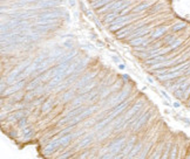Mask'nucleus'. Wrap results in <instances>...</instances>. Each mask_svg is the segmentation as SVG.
Wrapping results in <instances>:
<instances>
[{"label": "nucleus", "instance_id": "8", "mask_svg": "<svg viewBox=\"0 0 190 159\" xmlns=\"http://www.w3.org/2000/svg\"><path fill=\"white\" fill-rule=\"evenodd\" d=\"M29 114L28 109H18L16 111H13L8 115V117L6 118V120L8 122H18L19 119H21L22 117H27Z\"/></svg>", "mask_w": 190, "mask_h": 159}, {"label": "nucleus", "instance_id": "45", "mask_svg": "<svg viewBox=\"0 0 190 159\" xmlns=\"http://www.w3.org/2000/svg\"><path fill=\"white\" fill-rule=\"evenodd\" d=\"M162 94H163V96H164V97H165V98H167V99H168V101H169V99H170V97H169V96H168V95H167V94H165V91H162Z\"/></svg>", "mask_w": 190, "mask_h": 159}, {"label": "nucleus", "instance_id": "23", "mask_svg": "<svg viewBox=\"0 0 190 159\" xmlns=\"http://www.w3.org/2000/svg\"><path fill=\"white\" fill-rule=\"evenodd\" d=\"M112 1H114V0H93V1H91V3H92V7L96 11L100 7L105 6V5H107V4L112 3Z\"/></svg>", "mask_w": 190, "mask_h": 159}, {"label": "nucleus", "instance_id": "40", "mask_svg": "<svg viewBox=\"0 0 190 159\" xmlns=\"http://www.w3.org/2000/svg\"><path fill=\"white\" fill-rule=\"evenodd\" d=\"M184 91L183 90H181L180 88L178 89H176V90H174V95H175V97H177V98H180V99H182V98H184V96L182 95Z\"/></svg>", "mask_w": 190, "mask_h": 159}, {"label": "nucleus", "instance_id": "37", "mask_svg": "<svg viewBox=\"0 0 190 159\" xmlns=\"http://www.w3.org/2000/svg\"><path fill=\"white\" fill-rule=\"evenodd\" d=\"M176 156H177V145H176V144H174V145L171 146L169 158H176Z\"/></svg>", "mask_w": 190, "mask_h": 159}, {"label": "nucleus", "instance_id": "48", "mask_svg": "<svg viewBox=\"0 0 190 159\" xmlns=\"http://www.w3.org/2000/svg\"><path fill=\"white\" fill-rule=\"evenodd\" d=\"M125 68H126V66H125L123 63H121V64H120V69H125Z\"/></svg>", "mask_w": 190, "mask_h": 159}, {"label": "nucleus", "instance_id": "6", "mask_svg": "<svg viewBox=\"0 0 190 159\" xmlns=\"http://www.w3.org/2000/svg\"><path fill=\"white\" fill-rule=\"evenodd\" d=\"M95 76H96V72H92V73H87L86 75H83L81 78H79L76 82H75V84H74V90H80L81 88L87 83V82H89V81H92V80H94L95 78Z\"/></svg>", "mask_w": 190, "mask_h": 159}, {"label": "nucleus", "instance_id": "27", "mask_svg": "<svg viewBox=\"0 0 190 159\" xmlns=\"http://www.w3.org/2000/svg\"><path fill=\"white\" fill-rule=\"evenodd\" d=\"M109 122H112V119L109 118V116L108 117H106L105 119H102V120H100V122H97L96 124H95V130L96 131H99V130H103L106 127H107V124Z\"/></svg>", "mask_w": 190, "mask_h": 159}, {"label": "nucleus", "instance_id": "28", "mask_svg": "<svg viewBox=\"0 0 190 159\" xmlns=\"http://www.w3.org/2000/svg\"><path fill=\"white\" fill-rule=\"evenodd\" d=\"M53 103H54L53 98H47V99L42 103V105H41V111H42V112L49 111V110L52 109V107H53Z\"/></svg>", "mask_w": 190, "mask_h": 159}, {"label": "nucleus", "instance_id": "31", "mask_svg": "<svg viewBox=\"0 0 190 159\" xmlns=\"http://www.w3.org/2000/svg\"><path fill=\"white\" fill-rule=\"evenodd\" d=\"M45 101H46V97H45V96H39L38 98L31 101V104H32V107H38V105H40V104L44 103Z\"/></svg>", "mask_w": 190, "mask_h": 159}, {"label": "nucleus", "instance_id": "13", "mask_svg": "<svg viewBox=\"0 0 190 159\" xmlns=\"http://www.w3.org/2000/svg\"><path fill=\"white\" fill-rule=\"evenodd\" d=\"M135 140H136V137H135V136H133V137L128 140V143H126L125 147L122 149V151H121V153H122V154L125 156V158H126V157H128V154L130 153L131 149L134 147V145H135Z\"/></svg>", "mask_w": 190, "mask_h": 159}, {"label": "nucleus", "instance_id": "39", "mask_svg": "<svg viewBox=\"0 0 190 159\" xmlns=\"http://www.w3.org/2000/svg\"><path fill=\"white\" fill-rule=\"evenodd\" d=\"M189 87H190V82H188V81H184V82H182V83L180 84V87H178V88H180L181 90H183V91L185 93V90L188 89Z\"/></svg>", "mask_w": 190, "mask_h": 159}, {"label": "nucleus", "instance_id": "3", "mask_svg": "<svg viewBox=\"0 0 190 159\" xmlns=\"http://www.w3.org/2000/svg\"><path fill=\"white\" fill-rule=\"evenodd\" d=\"M129 104H130V101L129 99H125L122 103H120L117 105H115V107H113L112 109H109V118L112 120H114L118 115H121L122 112H125V110L127 109V107H129Z\"/></svg>", "mask_w": 190, "mask_h": 159}, {"label": "nucleus", "instance_id": "9", "mask_svg": "<svg viewBox=\"0 0 190 159\" xmlns=\"http://www.w3.org/2000/svg\"><path fill=\"white\" fill-rule=\"evenodd\" d=\"M151 115H153V112L151 111H144L143 114H142V116L139 118V120H137L135 124L131 127V129L134 130V131H137V130H140L143 125H146L147 124V122L149 120V118L151 117Z\"/></svg>", "mask_w": 190, "mask_h": 159}, {"label": "nucleus", "instance_id": "16", "mask_svg": "<svg viewBox=\"0 0 190 159\" xmlns=\"http://www.w3.org/2000/svg\"><path fill=\"white\" fill-rule=\"evenodd\" d=\"M96 84H97V82L96 81H89V82H87L86 83L80 90H78L79 91V94H84V93H88V91H91V90H93V89H95L96 88Z\"/></svg>", "mask_w": 190, "mask_h": 159}, {"label": "nucleus", "instance_id": "44", "mask_svg": "<svg viewBox=\"0 0 190 159\" xmlns=\"http://www.w3.org/2000/svg\"><path fill=\"white\" fill-rule=\"evenodd\" d=\"M63 46H66L67 48H72L73 43H72V41H66V42H63Z\"/></svg>", "mask_w": 190, "mask_h": 159}, {"label": "nucleus", "instance_id": "29", "mask_svg": "<svg viewBox=\"0 0 190 159\" xmlns=\"http://www.w3.org/2000/svg\"><path fill=\"white\" fill-rule=\"evenodd\" d=\"M185 26H187L185 22H177V24H175V25H172L171 30L174 32V33H176V32H180V30H182L183 28H185Z\"/></svg>", "mask_w": 190, "mask_h": 159}, {"label": "nucleus", "instance_id": "12", "mask_svg": "<svg viewBox=\"0 0 190 159\" xmlns=\"http://www.w3.org/2000/svg\"><path fill=\"white\" fill-rule=\"evenodd\" d=\"M41 83H44L42 82V80H41V76L39 75V76H37V77H33V80L29 82V83H27L26 84V90L27 91H31V90H34L35 88H38L39 85H41Z\"/></svg>", "mask_w": 190, "mask_h": 159}, {"label": "nucleus", "instance_id": "7", "mask_svg": "<svg viewBox=\"0 0 190 159\" xmlns=\"http://www.w3.org/2000/svg\"><path fill=\"white\" fill-rule=\"evenodd\" d=\"M144 105V102L143 101H139V102H136V103H134L133 105H131V108L129 109V110H125V114H123V118L126 119V120H128L129 118H131L136 112H139L140 110H141V108Z\"/></svg>", "mask_w": 190, "mask_h": 159}, {"label": "nucleus", "instance_id": "50", "mask_svg": "<svg viewBox=\"0 0 190 159\" xmlns=\"http://www.w3.org/2000/svg\"><path fill=\"white\" fill-rule=\"evenodd\" d=\"M147 80H148V81H149V82H150V83H154V80H153V78H151V77H148V78H147Z\"/></svg>", "mask_w": 190, "mask_h": 159}, {"label": "nucleus", "instance_id": "49", "mask_svg": "<svg viewBox=\"0 0 190 159\" xmlns=\"http://www.w3.org/2000/svg\"><path fill=\"white\" fill-rule=\"evenodd\" d=\"M97 45H99V46H102V47L105 46V43H103V42H101V41H97Z\"/></svg>", "mask_w": 190, "mask_h": 159}, {"label": "nucleus", "instance_id": "42", "mask_svg": "<svg viewBox=\"0 0 190 159\" xmlns=\"http://www.w3.org/2000/svg\"><path fill=\"white\" fill-rule=\"evenodd\" d=\"M101 136H99V139H103V138H106L107 136H109V130L108 129H103V131H101Z\"/></svg>", "mask_w": 190, "mask_h": 159}, {"label": "nucleus", "instance_id": "38", "mask_svg": "<svg viewBox=\"0 0 190 159\" xmlns=\"http://www.w3.org/2000/svg\"><path fill=\"white\" fill-rule=\"evenodd\" d=\"M182 43V40H180V39H176L174 42H172L171 45H169V48H170V50H175Z\"/></svg>", "mask_w": 190, "mask_h": 159}, {"label": "nucleus", "instance_id": "14", "mask_svg": "<svg viewBox=\"0 0 190 159\" xmlns=\"http://www.w3.org/2000/svg\"><path fill=\"white\" fill-rule=\"evenodd\" d=\"M82 95H83V97H84L86 101L94 102V101L100 96V90H99V89H93V90H91V91H88V93H84V94H82Z\"/></svg>", "mask_w": 190, "mask_h": 159}, {"label": "nucleus", "instance_id": "33", "mask_svg": "<svg viewBox=\"0 0 190 159\" xmlns=\"http://www.w3.org/2000/svg\"><path fill=\"white\" fill-rule=\"evenodd\" d=\"M171 146H172V145H171L170 143H167V144L164 145V147H163V153H162V157H161V158H168V157H169Z\"/></svg>", "mask_w": 190, "mask_h": 159}, {"label": "nucleus", "instance_id": "11", "mask_svg": "<svg viewBox=\"0 0 190 159\" xmlns=\"http://www.w3.org/2000/svg\"><path fill=\"white\" fill-rule=\"evenodd\" d=\"M78 55V50L73 49L72 51H68V53H63L62 55L59 56L57 63H63V62H71L75 56Z\"/></svg>", "mask_w": 190, "mask_h": 159}, {"label": "nucleus", "instance_id": "5", "mask_svg": "<svg viewBox=\"0 0 190 159\" xmlns=\"http://www.w3.org/2000/svg\"><path fill=\"white\" fill-rule=\"evenodd\" d=\"M61 5L60 0H41V1L37 3L34 5V8L35 9H47V8H54V7H59Z\"/></svg>", "mask_w": 190, "mask_h": 159}, {"label": "nucleus", "instance_id": "47", "mask_svg": "<svg viewBox=\"0 0 190 159\" xmlns=\"http://www.w3.org/2000/svg\"><path fill=\"white\" fill-rule=\"evenodd\" d=\"M174 108H180V103L175 102V103H174Z\"/></svg>", "mask_w": 190, "mask_h": 159}, {"label": "nucleus", "instance_id": "2", "mask_svg": "<svg viewBox=\"0 0 190 159\" xmlns=\"http://www.w3.org/2000/svg\"><path fill=\"white\" fill-rule=\"evenodd\" d=\"M128 95H129V88H125L122 91H120V93L117 91L114 96H112L110 98H108L106 101L105 105H106V107H112L113 108V107H115V105L122 103L125 99H127Z\"/></svg>", "mask_w": 190, "mask_h": 159}, {"label": "nucleus", "instance_id": "10", "mask_svg": "<svg viewBox=\"0 0 190 159\" xmlns=\"http://www.w3.org/2000/svg\"><path fill=\"white\" fill-rule=\"evenodd\" d=\"M58 147H60V140H59V138H55L54 140L52 139V140H49V142H48V144L46 145V147L44 150V154L45 156H49V154L53 153L54 151H57Z\"/></svg>", "mask_w": 190, "mask_h": 159}, {"label": "nucleus", "instance_id": "34", "mask_svg": "<svg viewBox=\"0 0 190 159\" xmlns=\"http://www.w3.org/2000/svg\"><path fill=\"white\" fill-rule=\"evenodd\" d=\"M163 7V4H155V5H153V6H150L148 9V13L149 14H153V13H155V12H157V11H160L161 8Z\"/></svg>", "mask_w": 190, "mask_h": 159}, {"label": "nucleus", "instance_id": "15", "mask_svg": "<svg viewBox=\"0 0 190 159\" xmlns=\"http://www.w3.org/2000/svg\"><path fill=\"white\" fill-rule=\"evenodd\" d=\"M167 29H168L167 26H160V27H157L156 29L154 30V33H151L150 39H151L153 41H154V40H156V39H159L160 37H162V35L167 32Z\"/></svg>", "mask_w": 190, "mask_h": 159}, {"label": "nucleus", "instance_id": "54", "mask_svg": "<svg viewBox=\"0 0 190 159\" xmlns=\"http://www.w3.org/2000/svg\"><path fill=\"white\" fill-rule=\"evenodd\" d=\"M189 107H190V102H189Z\"/></svg>", "mask_w": 190, "mask_h": 159}, {"label": "nucleus", "instance_id": "1", "mask_svg": "<svg viewBox=\"0 0 190 159\" xmlns=\"http://www.w3.org/2000/svg\"><path fill=\"white\" fill-rule=\"evenodd\" d=\"M32 63V61H31V59H27V60H25V61H22L20 64H18L16 66L12 72L8 74V76H7V78H6V82L8 83V85H11V84H13V83H15L16 82V78H18V76L24 72V70L29 66Z\"/></svg>", "mask_w": 190, "mask_h": 159}, {"label": "nucleus", "instance_id": "18", "mask_svg": "<svg viewBox=\"0 0 190 159\" xmlns=\"http://www.w3.org/2000/svg\"><path fill=\"white\" fill-rule=\"evenodd\" d=\"M86 110V108L84 107H82V105H81V107H78V108H74V109H71L69 111H68L65 116L67 117V118H73V117H75V116H78V115H80L81 112H83Z\"/></svg>", "mask_w": 190, "mask_h": 159}, {"label": "nucleus", "instance_id": "53", "mask_svg": "<svg viewBox=\"0 0 190 159\" xmlns=\"http://www.w3.org/2000/svg\"><path fill=\"white\" fill-rule=\"evenodd\" d=\"M123 77H125L126 80H129V76H128V75H123Z\"/></svg>", "mask_w": 190, "mask_h": 159}, {"label": "nucleus", "instance_id": "51", "mask_svg": "<svg viewBox=\"0 0 190 159\" xmlns=\"http://www.w3.org/2000/svg\"><path fill=\"white\" fill-rule=\"evenodd\" d=\"M113 60H114V61H115V62H118V59H117V58H116V56H113Z\"/></svg>", "mask_w": 190, "mask_h": 159}, {"label": "nucleus", "instance_id": "46", "mask_svg": "<svg viewBox=\"0 0 190 159\" xmlns=\"http://www.w3.org/2000/svg\"><path fill=\"white\" fill-rule=\"evenodd\" d=\"M69 4H71V6H72V7H74V6H75V1H74V0H69Z\"/></svg>", "mask_w": 190, "mask_h": 159}, {"label": "nucleus", "instance_id": "43", "mask_svg": "<svg viewBox=\"0 0 190 159\" xmlns=\"http://www.w3.org/2000/svg\"><path fill=\"white\" fill-rule=\"evenodd\" d=\"M71 156H72V152L69 151V152H65V153L60 154V156H59V158H68V157H71Z\"/></svg>", "mask_w": 190, "mask_h": 159}, {"label": "nucleus", "instance_id": "4", "mask_svg": "<svg viewBox=\"0 0 190 159\" xmlns=\"http://www.w3.org/2000/svg\"><path fill=\"white\" fill-rule=\"evenodd\" d=\"M25 84H27L25 80H22V81H18V82H15V83L11 84L5 91L1 93V97L4 98L5 95H6V96H11V95H13V94H15V93L20 91V90L22 89V88L25 87Z\"/></svg>", "mask_w": 190, "mask_h": 159}, {"label": "nucleus", "instance_id": "26", "mask_svg": "<svg viewBox=\"0 0 190 159\" xmlns=\"http://www.w3.org/2000/svg\"><path fill=\"white\" fill-rule=\"evenodd\" d=\"M74 97H75V91H74V89H73V90L71 89V90H67L66 93L62 94L61 101H62V102H69V101H72Z\"/></svg>", "mask_w": 190, "mask_h": 159}, {"label": "nucleus", "instance_id": "17", "mask_svg": "<svg viewBox=\"0 0 190 159\" xmlns=\"http://www.w3.org/2000/svg\"><path fill=\"white\" fill-rule=\"evenodd\" d=\"M73 138H74V135H73V133H68V135H65V136L60 137V138H59V140H60V149L66 147L68 144L71 143V140H72Z\"/></svg>", "mask_w": 190, "mask_h": 159}, {"label": "nucleus", "instance_id": "52", "mask_svg": "<svg viewBox=\"0 0 190 159\" xmlns=\"http://www.w3.org/2000/svg\"><path fill=\"white\" fill-rule=\"evenodd\" d=\"M184 74H185V75H188V74H190V69H189V70H185V73H184Z\"/></svg>", "mask_w": 190, "mask_h": 159}, {"label": "nucleus", "instance_id": "20", "mask_svg": "<svg viewBox=\"0 0 190 159\" xmlns=\"http://www.w3.org/2000/svg\"><path fill=\"white\" fill-rule=\"evenodd\" d=\"M142 151V143H137L134 145V147L131 149L130 153L128 154L127 158H135V157H139V153Z\"/></svg>", "mask_w": 190, "mask_h": 159}, {"label": "nucleus", "instance_id": "21", "mask_svg": "<svg viewBox=\"0 0 190 159\" xmlns=\"http://www.w3.org/2000/svg\"><path fill=\"white\" fill-rule=\"evenodd\" d=\"M165 60H167V58H165V56H163V55H155V56H153V58H150V59L146 60V63L154 66V64H156V63L163 62V61H165Z\"/></svg>", "mask_w": 190, "mask_h": 159}, {"label": "nucleus", "instance_id": "41", "mask_svg": "<svg viewBox=\"0 0 190 159\" xmlns=\"http://www.w3.org/2000/svg\"><path fill=\"white\" fill-rule=\"evenodd\" d=\"M121 84H122V82H121V81H120V82H118V81H117V82H115V83L110 87V90H112V93H113V91H116V90H117V88L120 89V88H121Z\"/></svg>", "mask_w": 190, "mask_h": 159}, {"label": "nucleus", "instance_id": "25", "mask_svg": "<svg viewBox=\"0 0 190 159\" xmlns=\"http://www.w3.org/2000/svg\"><path fill=\"white\" fill-rule=\"evenodd\" d=\"M147 40V38H146V35H143V37H139V38H135V39H131V40H129L128 42H129V45L131 46V47H137V46H141L144 41Z\"/></svg>", "mask_w": 190, "mask_h": 159}, {"label": "nucleus", "instance_id": "22", "mask_svg": "<svg viewBox=\"0 0 190 159\" xmlns=\"http://www.w3.org/2000/svg\"><path fill=\"white\" fill-rule=\"evenodd\" d=\"M149 7H150V3H147V1L141 3L140 5H137V6H135V7L133 8V13L139 14V13H141V12H144V11L148 9Z\"/></svg>", "mask_w": 190, "mask_h": 159}, {"label": "nucleus", "instance_id": "19", "mask_svg": "<svg viewBox=\"0 0 190 159\" xmlns=\"http://www.w3.org/2000/svg\"><path fill=\"white\" fill-rule=\"evenodd\" d=\"M117 16H120V13H118V12H108L105 16H103V24L109 25L113 20L116 19Z\"/></svg>", "mask_w": 190, "mask_h": 159}, {"label": "nucleus", "instance_id": "36", "mask_svg": "<svg viewBox=\"0 0 190 159\" xmlns=\"http://www.w3.org/2000/svg\"><path fill=\"white\" fill-rule=\"evenodd\" d=\"M18 127L20 129H26L28 128V120H27V117H22L21 119H19L18 122Z\"/></svg>", "mask_w": 190, "mask_h": 159}, {"label": "nucleus", "instance_id": "32", "mask_svg": "<svg viewBox=\"0 0 190 159\" xmlns=\"http://www.w3.org/2000/svg\"><path fill=\"white\" fill-rule=\"evenodd\" d=\"M151 145H153V143H149L148 145H146V146L142 149L141 153L139 154V157H137V158H146V157L148 156V152H149V149L151 147Z\"/></svg>", "mask_w": 190, "mask_h": 159}, {"label": "nucleus", "instance_id": "35", "mask_svg": "<svg viewBox=\"0 0 190 159\" xmlns=\"http://www.w3.org/2000/svg\"><path fill=\"white\" fill-rule=\"evenodd\" d=\"M176 39H177V38L175 37L174 34H169V35H167V37L163 39V42H164L165 45H171V43L174 42Z\"/></svg>", "mask_w": 190, "mask_h": 159}, {"label": "nucleus", "instance_id": "30", "mask_svg": "<svg viewBox=\"0 0 190 159\" xmlns=\"http://www.w3.org/2000/svg\"><path fill=\"white\" fill-rule=\"evenodd\" d=\"M33 133H34V130L32 128H26L24 129V140H27V139H31L33 137Z\"/></svg>", "mask_w": 190, "mask_h": 159}, {"label": "nucleus", "instance_id": "24", "mask_svg": "<svg viewBox=\"0 0 190 159\" xmlns=\"http://www.w3.org/2000/svg\"><path fill=\"white\" fill-rule=\"evenodd\" d=\"M92 140H93V136H87V137H84L82 138L80 142L78 143L76 145V149H82V147H86L87 145H89L92 143Z\"/></svg>", "mask_w": 190, "mask_h": 159}]
</instances>
